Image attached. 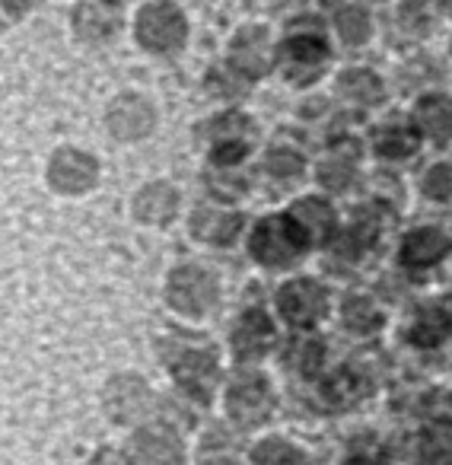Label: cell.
I'll return each mask as SVG.
<instances>
[{"label":"cell","instance_id":"18","mask_svg":"<svg viewBox=\"0 0 452 465\" xmlns=\"http://www.w3.org/2000/svg\"><path fill=\"white\" fill-rule=\"evenodd\" d=\"M452 240L443 230H433V226H424V230H414L405 236L401 242V262L408 268H430L437 265L443 255H449Z\"/></svg>","mask_w":452,"mask_h":465},{"label":"cell","instance_id":"25","mask_svg":"<svg viewBox=\"0 0 452 465\" xmlns=\"http://www.w3.org/2000/svg\"><path fill=\"white\" fill-rule=\"evenodd\" d=\"M418 150V134L405 124H382L376 131V153L386 160H408Z\"/></svg>","mask_w":452,"mask_h":465},{"label":"cell","instance_id":"24","mask_svg":"<svg viewBox=\"0 0 452 465\" xmlns=\"http://www.w3.org/2000/svg\"><path fill=\"white\" fill-rule=\"evenodd\" d=\"M338 93H341L348 103L357 105H376L382 99V80L373 71H344L338 80Z\"/></svg>","mask_w":452,"mask_h":465},{"label":"cell","instance_id":"32","mask_svg":"<svg viewBox=\"0 0 452 465\" xmlns=\"http://www.w3.org/2000/svg\"><path fill=\"white\" fill-rule=\"evenodd\" d=\"M420 459L424 465H452V427L437 424L420 440Z\"/></svg>","mask_w":452,"mask_h":465},{"label":"cell","instance_id":"20","mask_svg":"<svg viewBox=\"0 0 452 465\" xmlns=\"http://www.w3.org/2000/svg\"><path fill=\"white\" fill-rule=\"evenodd\" d=\"M369 392H373V382H369V376L360 373V367H354V363L338 370V373L325 382V399H329L335 408L357 405V401L367 399Z\"/></svg>","mask_w":452,"mask_h":465},{"label":"cell","instance_id":"42","mask_svg":"<svg viewBox=\"0 0 452 465\" xmlns=\"http://www.w3.org/2000/svg\"><path fill=\"white\" fill-rule=\"evenodd\" d=\"M67 4H71V0H67Z\"/></svg>","mask_w":452,"mask_h":465},{"label":"cell","instance_id":"38","mask_svg":"<svg viewBox=\"0 0 452 465\" xmlns=\"http://www.w3.org/2000/svg\"><path fill=\"white\" fill-rule=\"evenodd\" d=\"M424 192L437 201L449 198L452 194V163H439V166H433L430 173L424 175Z\"/></svg>","mask_w":452,"mask_h":465},{"label":"cell","instance_id":"41","mask_svg":"<svg viewBox=\"0 0 452 465\" xmlns=\"http://www.w3.org/2000/svg\"><path fill=\"white\" fill-rule=\"evenodd\" d=\"M449 10H452V0H449Z\"/></svg>","mask_w":452,"mask_h":465},{"label":"cell","instance_id":"27","mask_svg":"<svg viewBox=\"0 0 452 465\" xmlns=\"http://www.w3.org/2000/svg\"><path fill=\"white\" fill-rule=\"evenodd\" d=\"M201 465H240V450H236L233 437L223 427H213L204 440H201Z\"/></svg>","mask_w":452,"mask_h":465},{"label":"cell","instance_id":"8","mask_svg":"<svg viewBox=\"0 0 452 465\" xmlns=\"http://www.w3.org/2000/svg\"><path fill=\"white\" fill-rule=\"evenodd\" d=\"M124 465H185L182 430L166 420H147L122 437Z\"/></svg>","mask_w":452,"mask_h":465},{"label":"cell","instance_id":"21","mask_svg":"<svg viewBox=\"0 0 452 465\" xmlns=\"http://www.w3.org/2000/svg\"><path fill=\"white\" fill-rule=\"evenodd\" d=\"M418 128L437 143L452 141V99L449 96H424L414 109Z\"/></svg>","mask_w":452,"mask_h":465},{"label":"cell","instance_id":"29","mask_svg":"<svg viewBox=\"0 0 452 465\" xmlns=\"http://www.w3.org/2000/svg\"><path fill=\"white\" fill-rule=\"evenodd\" d=\"M338 35H341L348 45H363L373 33V23H369V14L360 7V4H348V7L338 10Z\"/></svg>","mask_w":452,"mask_h":465},{"label":"cell","instance_id":"15","mask_svg":"<svg viewBox=\"0 0 452 465\" xmlns=\"http://www.w3.org/2000/svg\"><path fill=\"white\" fill-rule=\"evenodd\" d=\"M226 67L236 80H246V84H255V80L265 77L268 71V33L261 26H242L240 33L230 39V58H226Z\"/></svg>","mask_w":452,"mask_h":465},{"label":"cell","instance_id":"5","mask_svg":"<svg viewBox=\"0 0 452 465\" xmlns=\"http://www.w3.org/2000/svg\"><path fill=\"white\" fill-rule=\"evenodd\" d=\"M156 124H160V109L141 90H118L103 105L105 137L122 143V147L150 141L156 134Z\"/></svg>","mask_w":452,"mask_h":465},{"label":"cell","instance_id":"35","mask_svg":"<svg viewBox=\"0 0 452 465\" xmlns=\"http://www.w3.org/2000/svg\"><path fill=\"white\" fill-rule=\"evenodd\" d=\"M207 185H211L213 198H220V201H236L246 192V179L233 175V169H213V173L207 175Z\"/></svg>","mask_w":452,"mask_h":465},{"label":"cell","instance_id":"6","mask_svg":"<svg viewBox=\"0 0 452 465\" xmlns=\"http://www.w3.org/2000/svg\"><path fill=\"white\" fill-rule=\"evenodd\" d=\"M162 297L175 316L204 319L220 303V281L207 268L194 265V262H182V265L169 268Z\"/></svg>","mask_w":452,"mask_h":465},{"label":"cell","instance_id":"36","mask_svg":"<svg viewBox=\"0 0 452 465\" xmlns=\"http://www.w3.org/2000/svg\"><path fill=\"white\" fill-rule=\"evenodd\" d=\"M420 411H424V418L437 420V424L452 427V392H446V389H433V392H427L424 401H420Z\"/></svg>","mask_w":452,"mask_h":465},{"label":"cell","instance_id":"28","mask_svg":"<svg viewBox=\"0 0 452 465\" xmlns=\"http://www.w3.org/2000/svg\"><path fill=\"white\" fill-rule=\"evenodd\" d=\"M341 319L354 335H373L382 325V312L367 297H350L341 310Z\"/></svg>","mask_w":452,"mask_h":465},{"label":"cell","instance_id":"1","mask_svg":"<svg viewBox=\"0 0 452 465\" xmlns=\"http://www.w3.org/2000/svg\"><path fill=\"white\" fill-rule=\"evenodd\" d=\"M42 185L58 201H86L103 188L105 160L80 141H61L42 160Z\"/></svg>","mask_w":452,"mask_h":465},{"label":"cell","instance_id":"16","mask_svg":"<svg viewBox=\"0 0 452 465\" xmlns=\"http://www.w3.org/2000/svg\"><path fill=\"white\" fill-rule=\"evenodd\" d=\"M278 335H274V322L268 319L265 310H246L240 316V322L233 325V338H230V348H233L236 361H259L268 351L274 348Z\"/></svg>","mask_w":452,"mask_h":465},{"label":"cell","instance_id":"12","mask_svg":"<svg viewBox=\"0 0 452 465\" xmlns=\"http://www.w3.org/2000/svg\"><path fill=\"white\" fill-rule=\"evenodd\" d=\"M211 163L213 169H236L249 156L255 141V122L246 112H223L211 122Z\"/></svg>","mask_w":452,"mask_h":465},{"label":"cell","instance_id":"4","mask_svg":"<svg viewBox=\"0 0 452 465\" xmlns=\"http://www.w3.org/2000/svg\"><path fill=\"white\" fill-rule=\"evenodd\" d=\"M162 367L169 370L172 382L179 386V392L185 399L198 401V405H211L213 389L220 382V357L213 344L204 341H179L172 344V338L162 335Z\"/></svg>","mask_w":452,"mask_h":465},{"label":"cell","instance_id":"7","mask_svg":"<svg viewBox=\"0 0 452 465\" xmlns=\"http://www.w3.org/2000/svg\"><path fill=\"white\" fill-rule=\"evenodd\" d=\"M306 249H310V236H306V230L290 217V213L259 220L252 236H249V252H252V259L265 268L293 265Z\"/></svg>","mask_w":452,"mask_h":465},{"label":"cell","instance_id":"2","mask_svg":"<svg viewBox=\"0 0 452 465\" xmlns=\"http://www.w3.org/2000/svg\"><path fill=\"white\" fill-rule=\"evenodd\" d=\"M160 392L137 370H115L99 386V414L118 433L137 430L147 420H156Z\"/></svg>","mask_w":452,"mask_h":465},{"label":"cell","instance_id":"33","mask_svg":"<svg viewBox=\"0 0 452 465\" xmlns=\"http://www.w3.org/2000/svg\"><path fill=\"white\" fill-rule=\"evenodd\" d=\"M303 169H306V160L293 147H274L271 153L265 156V173L271 175V179H297Z\"/></svg>","mask_w":452,"mask_h":465},{"label":"cell","instance_id":"40","mask_svg":"<svg viewBox=\"0 0 452 465\" xmlns=\"http://www.w3.org/2000/svg\"><path fill=\"white\" fill-rule=\"evenodd\" d=\"M99 4H105V7H112V10H128V7H137V0H99Z\"/></svg>","mask_w":452,"mask_h":465},{"label":"cell","instance_id":"23","mask_svg":"<svg viewBox=\"0 0 452 465\" xmlns=\"http://www.w3.org/2000/svg\"><path fill=\"white\" fill-rule=\"evenodd\" d=\"M382 230V220H379V211L376 207H360L354 217V223H350V230L344 232V240L338 242V255H360L367 252L369 246L376 242V236H379Z\"/></svg>","mask_w":452,"mask_h":465},{"label":"cell","instance_id":"26","mask_svg":"<svg viewBox=\"0 0 452 465\" xmlns=\"http://www.w3.org/2000/svg\"><path fill=\"white\" fill-rule=\"evenodd\" d=\"M252 465H316L303 450L284 443V440L271 437L252 450Z\"/></svg>","mask_w":452,"mask_h":465},{"label":"cell","instance_id":"10","mask_svg":"<svg viewBox=\"0 0 452 465\" xmlns=\"http://www.w3.org/2000/svg\"><path fill=\"white\" fill-rule=\"evenodd\" d=\"M223 401H226V414H230V420H233L240 430L261 427L271 418L274 405H278L271 382L261 373H240L226 386Z\"/></svg>","mask_w":452,"mask_h":465},{"label":"cell","instance_id":"22","mask_svg":"<svg viewBox=\"0 0 452 465\" xmlns=\"http://www.w3.org/2000/svg\"><path fill=\"white\" fill-rule=\"evenodd\" d=\"M290 217L303 226L310 242H329L331 232H335V211H331V204H325V201H319V198L297 201Z\"/></svg>","mask_w":452,"mask_h":465},{"label":"cell","instance_id":"19","mask_svg":"<svg viewBox=\"0 0 452 465\" xmlns=\"http://www.w3.org/2000/svg\"><path fill=\"white\" fill-rule=\"evenodd\" d=\"M452 338V312L443 306H424L408 325V341L418 348H437Z\"/></svg>","mask_w":452,"mask_h":465},{"label":"cell","instance_id":"37","mask_svg":"<svg viewBox=\"0 0 452 465\" xmlns=\"http://www.w3.org/2000/svg\"><path fill=\"white\" fill-rule=\"evenodd\" d=\"M39 7H42V0H0V23L23 26V23L39 14Z\"/></svg>","mask_w":452,"mask_h":465},{"label":"cell","instance_id":"9","mask_svg":"<svg viewBox=\"0 0 452 465\" xmlns=\"http://www.w3.org/2000/svg\"><path fill=\"white\" fill-rule=\"evenodd\" d=\"M128 29L122 10H112L99 0H71L67 7V35L86 52L109 48Z\"/></svg>","mask_w":452,"mask_h":465},{"label":"cell","instance_id":"39","mask_svg":"<svg viewBox=\"0 0 452 465\" xmlns=\"http://www.w3.org/2000/svg\"><path fill=\"white\" fill-rule=\"evenodd\" d=\"M401 4H405V14L408 16H420L427 10V4H430V0H401Z\"/></svg>","mask_w":452,"mask_h":465},{"label":"cell","instance_id":"11","mask_svg":"<svg viewBox=\"0 0 452 465\" xmlns=\"http://www.w3.org/2000/svg\"><path fill=\"white\" fill-rule=\"evenodd\" d=\"M182 213V192L169 179H147L131 192L128 217L143 230H166Z\"/></svg>","mask_w":452,"mask_h":465},{"label":"cell","instance_id":"17","mask_svg":"<svg viewBox=\"0 0 452 465\" xmlns=\"http://www.w3.org/2000/svg\"><path fill=\"white\" fill-rule=\"evenodd\" d=\"M188 226H192V236L204 246H230V242L240 240L242 232V213L226 211V207L217 204H201L192 211L188 217Z\"/></svg>","mask_w":452,"mask_h":465},{"label":"cell","instance_id":"14","mask_svg":"<svg viewBox=\"0 0 452 465\" xmlns=\"http://www.w3.org/2000/svg\"><path fill=\"white\" fill-rule=\"evenodd\" d=\"M278 310L293 329H312L329 310V293L310 278H297L278 291Z\"/></svg>","mask_w":452,"mask_h":465},{"label":"cell","instance_id":"30","mask_svg":"<svg viewBox=\"0 0 452 465\" xmlns=\"http://www.w3.org/2000/svg\"><path fill=\"white\" fill-rule=\"evenodd\" d=\"M325 344L319 338H300L287 348V367L297 370L300 376H316V370L322 367Z\"/></svg>","mask_w":452,"mask_h":465},{"label":"cell","instance_id":"34","mask_svg":"<svg viewBox=\"0 0 452 465\" xmlns=\"http://www.w3.org/2000/svg\"><path fill=\"white\" fill-rule=\"evenodd\" d=\"M354 169H357V160L354 156H331L329 163L322 166V182L329 188H335V192H341V188H348L350 182H354Z\"/></svg>","mask_w":452,"mask_h":465},{"label":"cell","instance_id":"13","mask_svg":"<svg viewBox=\"0 0 452 465\" xmlns=\"http://www.w3.org/2000/svg\"><path fill=\"white\" fill-rule=\"evenodd\" d=\"M278 64L284 71L287 84L306 86L329 64V45L312 33H297L278 48Z\"/></svg>","mask_w":452,"mask_h":465},{"label":"cell","instance_id":"31","mask_svg":"<svg viewBox=\"0 0 452 465\" xmlns=\"http://www.w3.org/2000/svg\"><path fill=\"white\" fill-rule=\"evenodd\" d=\"M388 446L376 433H357L348 443V465H386Z\"/></svg>","mask_w":452,"mask_h":465},{"label":"cell","instance_id":"3","mask_svg":"<svg viewBox=\"0 0 452 465\" xmlns=\"http://www.w3.org/2000/svg\"><path fill=\"white\" fill-rule=\"evenodd\" d=\"M188 16L175 0H143L128 16L131 45L147 58H172L188 45Z\"/></svg>","mask_w":452,"mask_h":465}]
</instances>
